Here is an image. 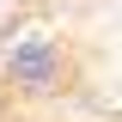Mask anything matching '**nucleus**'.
Instances as JSON below:
<instances>
[{"label":"nucleus","mask_w":122,"mask_h":122,"mask_svg":"<svg viewBox=\"0 0 122 122\" xmlns=\"http://www.w3.org/2000/svg\"><path fill=\"white\" fill-rule=\"evenodd\" d=\"M73 86V49L55 30H18L12 43L0 49V92L18 104H49Z\"/></svg>","instance_id":"f257e3e1"}]
</instances>
